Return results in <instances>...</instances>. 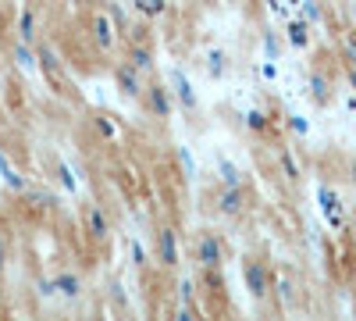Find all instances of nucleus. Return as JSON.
<instances>
[{
	"mask_svg": "<svg viewBox=\"0 0 356 321\" xmlns=\"http://www.w3.org/2000/svg\"><path fill=\"white\" fill-rule=\"evenodd\" d=\"M353 111H356V100H353Z\"/></svg>",
	"mask_w": 356,
	"mask_h": 321,
	"instance_id": "22",
	"label": "nucleus"
},
{
	"mask_svg": "<svg viewBox=\"0 0 356 321\" xmlns=\"http://www.w3.org/2000/svg\"><path fill=\"white\" fill-rule=\"evenodd\" d=\"M154 250H157V260L164 268H175L178 265V232L175 228H161L157 240H154Z\"/></svg>",
	"mask_w": 356,
	"mask_h": 321,
	"instance_id": "3",
	"label": "nucleus"
},
{
	"mask_svg": "<svg viewBox=\"0 0 356 321\" xmlns=\"http://www.w3.org/2000/svg\"><path fill=\"white\" fill-rule=\"evenodd\" d=\"M57 4H61V0H43V8H57Z\"/></svg>",
	"mask_w": 356,
	"mask_h": 321,
	"instance_id": "20",
	"label": "nucleus"
},
{
	"mask_svg": "<svg viewBox=\"0 0 356 321\" xmlns=\"http://www.w3.org/2000/svg\"><path fill=\"white\" fill-rule=\"evenodd\" d=\"M18 36H22L25 43H36V15H33V11H25V15H22V22H18Z\"/></svg>",
	"mask_w": 356,
	"mask_h": 321,
	"instance_id": "13",
	"label": "nucleus"
},
{
	"mask_svg": "<svg viewBox=\"0 0 356 321\" xmlns=\"http://www.w3.org/2000/svg\"><path fill=\"white\" fill-rule=\"evenodd\" d=\"M143 104H146L150 114H157V118H168V114H171V97H168L164 86H157V82H150L143 90Z\"/></svg>",
	"mask_w": 356,
	"mask_h": 321,
	"instance_id": "5",
	"label": "nucleus"
},
{
	"mask_svg": "<svg viewBox=\"0 0 356 321\" xmlns=\"http://www.w3.org/2000/svg\"><path fill=\"white\" fill-rule=\"evenodd\" d=\"M310 90H314V100H317V104H328V100H332V79L317 68V72L310 75Z\"/></svg>",
	"mask_w": 356,
	"mask_h": 321,
	"instance_id": "9",
	"label": "nucleus"
},
{
	"mask_svg": "<svg viewBox=\"0 0 356 321\" xmlns=\"http://www.w3.org/2000/svg\"><path fill=\"white\" fill-rule=\"evenodd\" d=\"M278 168H282V175H285V179H289V182H300V179H303V168H300V164H296V161H292V154H282V161H278Z\"/></svg>",
	"mask_w": 356,
	"mask_h": 321,
	"instance_id": "14",
	"label": "nucleus"
},
{
	"mask_svg": "<svg viewBox=\"0 0 356 321\" xmlns=\"http://www.w3.org/2000/svg\"><path fill=\"white\" fill-rule=\"evenodd\" d=\"M8 257H11V232H8L4 225H0V272H4Z\"/></svg>",
	"mask_w": 356,
	"mask_h": 321,
	"instance_id": "16",
	"label": "nucleus"
},
{
	"mask_svg": "<svg viewBox=\"0 0 356 321\" xmlns=\"http://www.w3.org/2000/svg\"><path fill=\"white\" fill-rule=\"evenodd\" d=\"M349 182H353V189H356V161H349Z\"/></svg>",
	"mask_w": 356,
	"mask_h": 321,
	"instance_id": "18",
	"label": "nucleus"
},
{
	"mask_svg": "<svg viewBox=\"0 0 356 321\" xmlns=\"http://www.w3.org/2000/svg\"><path fill=\"white\" fill-rule=\"evenodd\" d=\"M193 257L200 260L203 268H218L221 260H225V240L218 236V232L211 228H203L200 236H196V246H193Z\"/></svg>",
	"mask_w": 356,
	"mask_h": 321,
	"instance_id": "1",
	"label": "nucleus"
},
{
	"mask_svg": "<svg viewBox=\"0 0 356 321\" xmlns=\"http://www.w3.org/2000/svg\"><path fill=\"white\" fill-rule=\"evenodd\" d=\"M243 272H246V282L253 289V297H267V289H271V265H264V260H257V257H246Z\"/></svg>",
	"mask_w": 356,
	"mask_h": 321,
	"instance_id": "2",
	"label": "nucleus"
},
{
	"mask_svg": "<svg viewBox=\"0 0 356 321\" xmlns=\"http://www.w3.org/2000/svg\"><path fill=\"white\" fill-rule=\"evenodd\" d=\"M289 43H296V47H307V43H310L303 22H292V25H289Z\"/></svg>",
	"mask_w": 356,
	"mask_h": 321,
	"instance_id": "15",
	"label": "nucleus"
},
{
	"mask_svg": "<svg viewBox=\"0 0 356 321\" xmlns=\"http://www.w3.org/2000/svg\"><path fill=\"white\" fill-rule=\"evenodd\" d=\"M321 208H324V214H328L335 225L342 221V200H339V193H335V189H328V186L321 189Z\"/></svg>",
	"mask_w": 356,
	"mask_h": 321,
	"instance_id": "10",
	"label": "nucleus"
},
{
	"mask_svg": "<svg viewBox=\"0 0 356 321\" xmlns=\"http://www.w3.org/2000/svg\"><path fill=\"white\" fill-rule=\"evenodd\" d=\"M118 86H122L125 97H143V90H139V68H132L125 61L122 68H118Z\"/></svg>",
	"mask_w": 356,
	"mask_h": 321,
	"instance_id": "8",
	"label": "nucleus"
},
{
	"mask_svg": "<svg viewBox=\"0 0 356 321\" xmlns=\"http://www.w3.org/2000/svg\"><path fill=\"white\" fill-rule=\"evenodd\" d=\"M79 4H89V0H79Z\"/></svg>",
	"mask_w": 356,
	"mask_h": 321,
	"instance_id": "21",
	"label": "nucleus"
},
{
	"mask_svg": "<svg viewBox=\"0 0 356 321\" xmlns=\"http://www.w3.org/2000/svg\"><path fill=\"white\" fill-rule=\"evenodd\" d=\"M57 289H61V297H79L82 293V279L79 275H57Z\"/></svg>",
	"mask_w": 356,
	"mask_h": 321,
	"instance_id": "11",
	"label": "nucleus"
},
{
	"mask_svg": "<svg viewBox=\"0 0 356 321\" xmlns=\"http://www.w3.org/2000/svg\"><path fill=\"white\" fill-rule=\"evenodd\" d=\"M86 22H89V33H93V40L107 50V47L114 43V29H111V22H107L100 11H89V18H86Z\"/></svg>",
	"mask_w": 356,
	"mask_h": 321,
	"instance_id": "6",
	"label": "nucleus"
},
{
	"mask_svg": "<svg viewBox=\"0 0 356 321\" xmlns=\"http://www.w3.org/2000/svg\"><path fill=\"white\" fill-rule=\"evenodd\" d=\"M346 79H349V86H353V93H356V65H349V68H346Z\"/></svg>",
	"mask_w": 356,
	"mask_h": 321,
	"instance_id": "17",
	"label": "nucleus"
},
{
	"mask_svg": "<svg viewBox=\"0 0 356 321\" xmlns=\"http://www.w3.org/2000/svg\"><path fill=\"white\" fill-rule=\"evenodd\" d=\"M349 22H353V29H356V0H349Z\"/></svg>",
	"mask_w": 356,
	"mask_h": 321,
	"instance_id": "19",
	"label": "nucleus"
},
{
	"mask_svg": "<svg viewBox=\"0 0 356 321\" xmlns=\"http://www.w3.org/2000/svg\"><path fill=\"white\" fill-rule=\"evenodd\" d=\"M339 47H342V61H346V65H356V29H349V33H342Z\"/></svg>",
	"mask_w": 356,
	"mask_h": 321,
	"instance_id": "12",
	"label": "nucleus"
},
{
	"mask_svg": "<svg viewBox=\"0 0 356 321\" xmlns=\"http://www.w3.org/2000/svg\"><path fill=\"white\" fill-rule=\"evenodd\" d=\"M129 65L132 68H139V72H150V65H154V47L150 43H129Z\"/></svg>",
	"mask_w": 356,
	"mask_h": 321,
	"instance_id": "7",
	"label": "nucleus"
},
{
	"mask_svg": "<svg viewBox=\"0 0 356 321\" xmlns=\"http://www.w3.org/2000/svg\"><path fill=\"white\" fill-rule=\"evenodd\" d=\"M82 218H86L89 240H107V236H111V221H107L104 208H97V203H86V208H82Z\"/></svg>",
	"mask_w": 356,
	"mask_h": 321,
	"instance_id": "4",
	"label": "nucleus"
}]
</instances>
